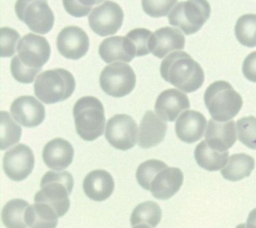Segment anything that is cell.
<instances>
[{
    "label": "cell",
    "instance_id": "f546056e",
    "mask_svg": "<svg viewBox=\"0 0 256 228\" xmlns=\"http://www.w3.org/2000/svg\"><path fill=\"white\" fill-rule=\"evenodd\" d=\"M21 133V127L14 122L10 114L6 111H1V150L18 143Z\"/></svg>",
    "mask_w": 256,
    "mask_h": 228
},
{
    "label": "cell",
    "instance_id": "8992f818",
    "mask_svg": "<svg viewBox=\"0 0 256 228\" xmlns=\"http://www.w3.org/2000/svg\"><path fill=\"white\" fill-rule=\"evenodd\" d=\"M210 13L211 7L207 0H187L174 6L168 14V20L185 35H191L202 28Z\"/></svg>",
    "mask_w": 256,
    "mask_h": 228
},
{
    "label": "cell",
    "instance_id": "4fadbf2b",
    "mask_svg": "<svg viewBox=\"0 0 256 228\" xmlns=\"http://www.w3.org/2000/svg\"><path fill=\"white\" fill-rule=\"evenodd\" d=\"M56 45L62 56L67 59L78 60L88 52L89 38L80 27L67 26L59 32Z\"/></svg>",
    "mask_w": 256,
    "mask_h": 228
},
{
    "label": "cell",
    "instance_id": "836d02e7",
    "mask_svg": "<svg viewBox=\"0 0 256 228\" xmlns=\"http://www.w3.org/2000/svg\"><path fill=\"white\" fill-rule=\"evenodd\" d=\"M151 35L150 30L145 28H136L126 34V37L129 38L135 46L136 56H144L150 53L149 41Z\"/></svg>",
    "mask_w": 256,
    "mask_h": 228
},
{
    "label": "cell",
    "instance_id": "2e32d148",
    "mask_svg": "<svg viewBox=\"0 0 256 228\" xmlns=\"http://www.w3.org/2000/svg\"><path fill=\"white\" fill-rule=\"evenodd\" d=\"M237 139L236 123L233 120L218 122L214 119L208 121L205 140L209 147L214 150L225 152L231 148Z\"/></svg>",
    "mask_w": 256,
    "mask_h": 228
},
{
    "label": "cell",
    "instance_id": "7c38bea8",
    "mask_svg": "<svg viewBox=\"0 0 256 228\" xmlns=\"http://www.w3.org/2000/svg\"><path fill=\"white\" fill-rule=\"evenodd\" d=\"M34 154L25 144H17L10 148L3 157V170L9 179L22 181L27 178L34 168Z\"/></svg>",
    "mask_w": 256,
    "mask_h": 228
},
{
    "label": "cell",
    "instance_id": "f35d334b",
    "mask_svg": "<svg viewBox=\"0 0 256 228\" xmlns=\"http://www.w3.org/2000/svg\"><path fill=\"white\" fill-rule=\"evenodd\" d=\"M246 228H256V208L249 213L246 221Z\"/></svg>",
    "mask_w": 256,
    "mask_h": 228
},
{
    "label": "cell",
    "instance_id": "ba28073f",
    "mask_svg": "<svg viewBox=\"0 0 256 228\" xmlns=\"http://www.w3.org/2000/svg\"><path fill=\"white\" fill-rule=\"evenodd\" d=\"M15 12L32 32L46 34L53 27L54 14L47 0H17Z\"/></svg>",
    "mask_w": 256,
    "mask_h": 228
},
{
    "label": "cell",
    "instance_id": "484cf974",
    "mask_svg": "<svg viewBox=\"0 0 256 228\" xmlns=\"http://www.w3.org/2000/svg\"><path fill=\"white\" fill-rule=\"evenodd\" d=\"M228 151L220 152L212 149L206 140L201 141L194 150V157L197 164L207 171L222 170L229 159Z\"/></svg>",
    "mask_w": 256,
    "mask_h": 228
},
{
    "label": "cell",
    "instance_id": "d4e9b609",
    "mask_svg": "<svg viewBox=\"0 0 256 228\" xmlns=\"http://www.w3.org/2000/svg\"><path fill=\"white\" fill-rule=\"evenodd\" d=\"M255 167V160L245 153L233 154L229 157L227 164L221 170V175L228 181L242 180L252 173Z\"/></svg>",
    "mask_w": 256,
    "mask_h": 228
},
{
    "label": "cell",
    "instance_id": "8fae6325",
    "mask_svg": "<svg viewBox=\"0 0 256 228\" xmlns=\"http://www.w3.org/2000/svg\"><path fill=\"white\" fill-rule=\"evenodd\" d=\"M17 57L27 68L41 70L50 57L51 49L45 37L28 33L17 45Z\"/></svg>",
    "mask_w": 256,
    "mask_h": 228
},
{
    "label": "cell",
    "instance_id": "d6a6232c",
    "mask_svg": "<svg viewBox=\"0 0 256 228\" xmlns=\"http://www.w3.org/2000/svg\"><path fill=\"white\" fill-rule=\"evenodd\" d=\"M176 3L177 0H141L144 12L154 18L168 15Z\"/></svg>",
    "mask_w": 256,
    "mask_h": 228
},
{
    "label": "cell",
    "instance_id": "ffe728a7",
    "mask_svg": "<svg viewBox=\"0 0 256 228\" xmlns=\"http://www.w3.org/2000/svg\"><path fill=\"white\" fill-rule=\"evenodd\" d=\"M207 121L202 113L186 110L176 119L175 132L181 141L194 143L203 137Z\"/></svg>",
    "mask_w": 256,
    "mask_h": 228
},
{
    "label": "cell",
    "instance_id": "60d3db41",
    "mask_svg": "<svg viewBox=\"0 0 256 228\" xmlns=\"http://www.w3.org/2000/svg\"><path fill=\"white\" fill-rule=\"evenodd\" d=\"M133 228H152V227H150V226L147 225V224H139V225L133 226Z\"/></svg>",
    "mask_w": 256,
    "mask_h": 228
},
{
    "label": "cell",
    "instance_id": "3957f363",
    "mask_svg": "<svg viewBox=\"0 0 256 228\" xmlns=\"http://www.w3.org/2000/svg\"><path fill=\"white\" fill-rule=\"evenodd\" d=\"M204 103L212 119L226 122L239 113L243 100L230 83L219 80L210 84L205 90Z\"/></svg>",
    "mask_w": 256,
    "mask_h": 228
},
{
    "label": "cell",
    "instance_id": "9c48e42d",
    "mask_svg": "<svg viewBox=\"0 0 256 228\" xmlns=\"http://www.w3.org/2000/svg\"><path fill=\"white\" fill-rule=\"evenodd\" d=\"M105 138L109 144L118 150L133 148L138 140V128L135 120L126 114L112 116L105 128Z\"/></svg>",
    "mask_w": 256,
    "mask_h": 228
},
{
    "label": "cell",
    "instance_id": "9a60e30c",
    "mask_svg": "<svg viewBox=\"0 0 256 228\" xmlns=\"http://www.w3.org/2000/svg\"><path fill=\"white\" fill-rule=\"evenodd\" d=\"M189 107L190 102L184 92L177 89H167L158 95L154 110L160 118L172 122Z\"/></svg>",
    "mask_w": 256,
    "mask_h": 228
},
{
    "label": "cell",
    "instance_id": "5b68a950",
    "mask_svg": "<svg viewBox=\"0 0 256 228\" xmlns=\"http://www.w3.org/2000/svg\"><path fill=\"white\" fill-rule=\"evenodd\" d=\"M75 90V79L66 69L41 72L34 82V93L43 103L54 104L68 99Z\"/></svg>",
    "mask_w": 256,
    "mask_h": 228
},
{
    "label": "cell",
    "instance_id": "44dd1931",
    "mask_svg": "<svg viewBox=\"0 0 256 228\" xmlns=\"http://www.w3.org/2000/svg\"><path fill=\"white\" fill-rule=\"evenodd\" d=\"M166 123L153 111H146L141 119L138 132V145L141 148H152L161 143L166 135Z\"/></svg>",
    "mask_w": 256,
    "mask_h": 228
},
{
    "label": "cell",
    "instance_id": "d6986e66",
    "mask_svg": "<svg viewBox=\"0 0 256 228\" xmlns=\"http://www.w3.org/2000/svg\"><path fill=\"white\" fill-rule=\"evenodd\" d=\"M99 55L106 63H128L136 56L133 42L126 36H112L104 39L99 46Z\"/></svg>",
    "mask_w": 256,
    "mask_h": 228
},
{
    "label": "cell",
    "instance_id": "52a82bcc",
    "mask_svg": "<svg viewBox=\"0 0 256 228\" xmlns=\"http://www.w3.org/2000/svg\"><path fill=\"white\" fill-rule=\"evenodd\" d=\"M99 83L101 89L107 95L120 98L133 91L136 84V75L127 63L114 62L101 71Z\"/></svg>",
    "mask_w": 256,
    "mask_h": 228
},
{
    "label": "cell",
    "instance_id": "74e56055",
    "mask_svg": "<svg viewBox=\"0 0 256 228\" xmlns=\"http://www.w3.org/2000/svg\"><path fill=\"white\" fill-rule=\"evenodd\" d=\"M66 12L74 17H84L91 11L90 8L81 6L76 0H62Z\"/></svg>",
    "mask_w": 256,
    "mask_h": 228
},
{
    "label": "cell",
    "instance_id": "8d00e7d4",
    "mask_svg": "<svg viewBox=\"0 0 256 228\" xmlns=\"http://www.w3.org/2000/svg\"><path fill=\"white\" fill-rule=\"evenodd\" d=\"M242 73L247 80L256 83V51L250 53L244 59Z\"/></svg>",
    "mask_w": 256,
    "mask_h": 228
},
{
    "label": "cell",
    "instance_id": "b9f144b4",
    "mask_svg": "<svg viewBox=\"0 0 256 228\" xmlns=\"http://www.w3.org/2000/svg\"><path fill=\"white\" fill-rule=\"evenodd\" d=\"M236 228H246V224H239L236 226Z\"/></svg>",
    "mask_w": 256,
    "mask_h": 228
},
{
    "label": "cell",
    "instance_id": "603a6c76",
    "mask_svg": "<svg viewBox=\"0 0 256 228\" xmlns=\"http://www.w3.org/2000/svg\"><path fill=\"white\" fill-rule=\"evenodd\" d=\"M83 190L88 198L94 201L108 199L114 190V180L111 174L102 169L89 172L83 180Z\"/></svg>",
    "mask_w": 256,
    "mask_h": 228
},
{
    "label": "cell",
    "instance_id": "cb8c5ba5",
    "mask_svg": "<svg viewBox=\"0 0 256 228\" xmlns=\"http://www.w3.org/2000/svg\"><path fill=\"white\" fill-rule=\"evenodd\" d=\"M58 217L56 211L45 203L35 202L25 212V221L30 228H56Z\"/></svg>",
    "mask_w": 256,
    "mask_h": 228
},
{
    "label": "cell",
    "instance_id": "4316f807",
    "mask_svg": "<svg viewBox=\"0 0 256 228\" xmlns=\"http://www.w3.org/2000/svg\"><path fill=\"white\" fill-rule=\"evenodd\" d=\"M29 203L23 199H12L2 209V222L7 228H27L25 212Z\"/></svg>",
    "mask_w": 256,
    "mask_h": 228
},
{
    "label": "cell",
    "instance_id": "d590c367",
    "mask_svg": "<svg viewBox=\"0 0 256 228\" xmlns=\"http://www.w3.org/2000/svg\"><path fill=\"white\" fill-rule=\"evenodd\" d=\"M10 70H11V74L14 77V79L16 81H18L20 83H24V84L32 83L37 78L36 76L41 71L38 69H30V68L25 67L20 62L17 55L15 57H13V59L11 60Z\"/></svg>",
    "mask_w": 256,
    "mask_h": 228
},
{
    "label": "cell",
    "instance_id": "e0dca14e",
    "mask_svg": "<svg viewBox=\"0 0 256 228\" xmlns=\"http://www.w3.org/2000/svg\"><path fill=\"white\" fill-rule=\"evenodd\" d=\"M184 46L183 32L172 27H162L156 30L149 41L150 52L157 58H163L172 51L183 49Z\"/></svg>",
    "mask_w": 256,
    "mask_h": 228
},
{
    "label": "cell",
    "instance_id": "ab89813d",
    "mask_svg": "<svg viewBox=\"0 0 256 228\" xmlns=\"http://www.w3.org/2000/svg\"><path fill=\"white\" fill-rule=\"evenodd\" d=\"M81 6L85 7V8H90L92 9L93 5H97L100 4L102 2H105V0H76Z\"/></svg>",
    "mask_w": 256,
    "mask_h": 228
},
{
    "label": "cell",
    "instance_id": "e575fe53",
    "mask_svg": "<svg viewBox=\"0 0 256 228\" xmlns=\"http://www.w3.org/2000/svg\"><path fill=\"white\" fill-rule=\"evenodd\" d=\"M1 57H11L17 50V42H19L20 34L12 28L2 27L0 29Z\"/></svg>",
    "mask_w": 256,
    "mask_h": 228
},
{
    "label": "cell",
    "instance_id": "5bb4252c",
    "mask_svg": "<svg viewBox=\"0 0 256 228\" xmlns=\"http://www.w3.org/2000/svg\"><path fill=\"white\" fill-rule=\"evenodd\" d=\"M10 113L13 119L24 127H36L45 119V107L33 96H20L11 106Z\"/></svg>",
    "mask_w": 256,
    "mask_h": 228
},
{
    "label": "cell",
    "instance_id": "f1b7e54d",
    "mask_svg": "<svg viewBox=\"0 0 256 228\" xmlns=\"http://www.w3.org/2000/svg\"><path fill=\"white\" fill-rule=\"evenodd\" d=\"M235 36L245 47H256V14H245L235 24Z\"/></svg>",
    "mask_w": 256,
    "mask_h": 228
},
{
    "label": "cell",
    "instance_id": "83f0119b",
    "mask_svg": "<svg viewBox=\"0 0 256 228\" xmlns=\"http://www.w3.org/2000/svg\"><path fill=\"white\" fill-rule=\"evenodd\" d=\"M162 217L160 206L153 201H146L138 204L132 211L130 223L132 226L139 224H147L155 228Z\"/></svg>",
    "mask_w": 256,
    "mask_h": 228
},
{
    "label": "cell",
    "instance_id": "30bf717a",
    "mask_svg": "<svg viewBox=\"0 0 256 228\" xmlns=\"http://www.w3.org/2000/svg\"><path fill=\"white\" fill-rule=\"evenodd\" d=\"M124 13L122 8L113 1H105L92 9L88 16L91 30L99 36L115 34L122 26Z\"/></svg>",
    "mask_w": 256,
    "mask_h": 228
},
{
    "label": "cell",
    "instance_id": "7402d4cb",
    "mask_svg": "<svg viewBox=\"0 0 256 228\" xmlns=\"http://www.w3.org/2000/svg\"><path fill=\"white\" fill-rule=\"evenodd\" d=\"M74 149L70 142L63 138L50 140L43 148L42 158L44 163L52 170L62 171L73 161Z\"/></svg>",
    "mask_w": 256,
    "mask_h": 228
},
{
    "label": "cell",
    "instance_id": "6da1fadb",
    "mask_svg": "<svg viewBox=\"0 0 256 228\" xmlns=\"http://www.w3.org/2000/svg\"><path fill=\"white\" fill-rule=\"evenodd\" d=\"M162 78L184 93L198 90L204 82V71L199 63L183 51H176L164 58L160 65Z\"/></svg>",
    "mask_w": 256,
    "mask_h": 228
},
{
    "label": "cell",
    "instance_id": "4dcf8cb0",
    "mask_svg": "<svg viewBox=\"0 0 256 228\" xmlns=\"http://www.w3.org/2000/svg\"><path fill=\"white\" fill-rule=\"evenodd\" d=\"M167 165L157 159H149L141 163L136 170V180L145 190H150V183L153 177Z\"/></svg>",
    "mask_w": 256,
    "mask_h": 228
},
{
    "label": "cell",
    "instance_id": "277c9868",
    "mask_svg": "<svg viewBox=\"0 0 256 228\" xmlns=\"http://www.w3.org/2000/svg\"><path fill=\"white\" fill-rule=\"evenodd\" d=\"M73 116L76 132L83 140L94 141L103 134L104 107L96 97L84 96L78 99L73 107Z\"/></svg>",
    "mask_w": 256,
    "mask_h": 228
},
{
    "label": "cell",
    "instance_id": "7a4b0ae2",
    "mask_svg": "<svg viewBox=\"0 0 256 228\" xmlns=\"http://www.w3.org/2000/svg\"><path fill=\"white\" fill-rule=\"evenodd\" d=\"M74 180L69 172L45 173L40 182V190L34 196V202L50 205L59 217L64 216L70 207L69 195L72 192Z\"/></svg>",
    "mask_w": 256,
    "mask_h": 228
},
{
    "label": "cell",
    "instance_id": "1f68e13d",
    "mask_svg": "<svg viewBox=\"0 0 256 228\" xmlns=\"http://www.w3.org/2000/svg\"><path fill=\"white\" fill-rule=\"evenodd\" d=\"M239 141L250 149H256V117L246 116L236 122Z\"/></svg>",
    "mask_w": 256,
    "mask_h": 228
},
{
    "label": "cell",
    "instance_id": "ac0fdd59",
    "mask_svg": "<svg viewBox=\"0 0 256 228\" xmlns=\"http://www.w3.org/2000/svg\"><path fill=\"white\" fill-rule=\"evenodd\" d=\"M183 183V172L177 167H165L160 170L150 183L152 196L160 200H167L175 195Z\"/></svg>",
    "mask_w": 256,
    "mask_h": 228
}]
</instances>
